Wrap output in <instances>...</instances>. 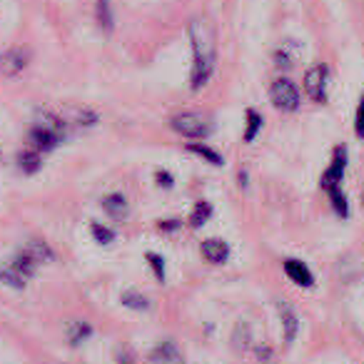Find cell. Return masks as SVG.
<instances>
[{
  "mask_svg": "<svg viewBox=\"0 0 364 364\" xmlns=\"http://www.w3.org/2000/svg\"><path fill=\"white\" fill-rule=\"evenodd\" d=\"M180 228H182V220H160V223H157L160 232H177Z\"/></svg>",
  "mask_w": 364,
  "mask_h": 364,
  "instance_id": "obj_31",
  "label": "cell"
},
{
  "mask_svg": "<svg viewBox=\"0 0 364 364\" xmlns=\"http://www.w3.org/2000/svg\"><path fill=\"white\" fill-rule=\"evenodd\" d=\"M23 252H26L28 257L36 259L38 264H46V262H53V259H55V252H53V247L46 242V240H28Z\"/></svg>",
  "mask_w": 364,
  "mask_h": 364,
  "instance_id": "obj_16",
  "label": "cell"
},
{
  "mask_svg": "<svg viewBox=\"0 0 364 364\" xmlns=\"http://www.w3.org/2000/svg\"><path fill=\"white\" fill-rule=\"evenodd\" d=\"M115 364H137V357L127 344H120L115 349Z\"/></svg>",
  "mask_w": 364,
  "mask_h": 364,
  "instance_id": "obj_27",
  "label": "cell"
},
{
  "mask_svg": "<svg viewBox=\"0 0 364 364\" xmlns=\"http://www.w3.org/2000/svg\"><path fill=\"white\" fill-rule=\"evenodd\" d=\"M145 259H147V264H150V269H152V274H155L157 282H165L167 269H165V259H162V255L147 252V255H145Z\"/></svg>",
  "mask_w": 364,
  "mask_h": 364,
  "instance_id": "obj_25",
  "label": "cell"
},
{
  "mask_svg": "<svg viewBox=\"0 0 364 364\" xmlns=\"http://www.w3.org/2000/svg\"><path fill=\"white\" fill-rule=\"evenodd\" d=\"M269 100H272V105L277 110L294 112L302 105V92H299V87L289 77H277L272 82V87H269Z\"/></svg>",
  "mask_w": 364,
  "mask_h": 364,
  "instance_id": "obj_3",
  "label": "cell"
},
{
  "mask_svg": "<svg viewBox=\"0 0 364 364\" xmlns=\"http://www.w3.org/2000/svg\"><path fill=\"white\" fill-rule=\"evenodd\" d=\"M262 115H259L257 110H252V107H250L247 112H245V132H242V140L247 142H255L257 140V135L259 132H262Z\"/></svg>",
  "mask_w": 364,
  "mask_h": 364,
  "instance_id": "obj_18",
  "label": "cell"
},
{
  "mask_svg": "<svg viewBox=\"0 0 364 364\" xmlns=\"http://www.w3.org/2000/svg\"><path fill=\"white\" fill-rule=\"evenodd\" d=\"M150 362L152 364H182L185 357H182L180 347H177L172 339H165V342L155 344L150 352Z\"/></svg>",
  "mask_w": 364,
  "mask_h": 364,
  "instance_id": "obj_11",
  "label": "cell"
},
{
  "mask_svg": "<svg viewBox=\"0 0 364 364\" xmlns=\"http://www.w3.org/2000/svg\"><path fill=\"white\" fill-rule=\"evenodd\" d=\"M200 255H203L210 264H225L230 259V245L220 237H208L200 245Z\"/></svg>",
  "mask_w": 364,
  "mask_h": 364,
  "instance_id": "obj_10",
  "label": "cell"
},
{
  "mask_svg": "<svg viewBox=\"0 0 364 364\" xmlns=\"http://www.w3.org/2000/svg\"><path fill=\"white\" fill-rule=\"evenodd\" d=\"M213 213H215L213 205H210L208 200H200V203L193 208V213H190V225H193V228H203V225L210 223Z\"/></svg>",
  "mask_w": 364,
  "mask_h": 364,
  "instance_id": "obj_21",
  "label": "cell"
},
{
  "mask_svg": "<svg viewBox=\"0 0 364 364\" xmlns=\"http://www.w3.org/2000/svg\"><path fill=\"white\" fill-rule=\"evenodd\" d=\"M304 92L312 102L322 105L327 100V68L324 65H312L304 73Z\"/></svg>",
  "mask_w": 364,
  "mask_h": 364,
  "instance_id": "obj_5",
  "label": "cell"
},
{
  "mask_svg": "<svg viewBox=\"0 0 364 364\" xmlns=\"http://www.w3.org/2000/svg\"><path fill=\"white\" fill-rule=\"evenodd\" d=\"M170 127L180 137H188V140H205L210 135V130H213L208 117L203 112H193V110H182L177 115H172Z\"/></svg>",
  "mask_w": 364,
  "mask_h": 364,
  "instance_id": "obj_2",
  "label": "cell"
},
{
  "mask_svg": "<svg viewBox=\"0 0 364 364\" xmlns=\"http://www.w3.org/2000/svg\"><path fill=\"white\" fill-rule=\"evenodd\" d=\"M28 60H31L28 50H23V48H11V50H6L3 55H0V73H3L6 77L21 75V73L28 68Z\"/></svg>",
  "mask_w": 364,
  "mask_h": 364,
  "instance_id": "obj_8",
  "label": "cell"
},
{
  "mask_svg": "<svg viewBox=\"0 0 364 364\" xmlns=\"http://www.w3.org/2000/svg\"><path fill=\"white\" fill-rule=\"evenodd\" d=\"M28 142H31L33 150L50 152L63 142V135H58V132L48 130V127H43V125H38V122H36V125L31 127V132H28Z\"/></svg>",
  "mask_w": 364,
  "mask_h": 364,
  "instance_id": "obj_9",
  "label": "cell"
},
{
  "mask_svg": "<svg viewBox=\"0 0 364 364\" xmlns=\"http://www.w3.org/2000/svg\"><path fill=\"white\" fill-rule=\"evenodd\" d=\"M120 304L132 309V312H147V309H150V299L142 292H137V289H125V292H120Z\"/></svg>",
  "mask_w": 364,
  "mask_h": 364,
  "instance_id": "obj_19",
  "label": "cell"
},
{
  "mask_svg": "<svg viewBox=\"0 0 364 364\" xmlns=\"http://www.w3.org/2000/svg\"><path fill=\"white\" fill-rule=\"evenodd\" d=\"M277 317H279V327H282V339L287 347H292L294 339L299 334V317L294 312V307L284 299H277Z\"/></svg>",
  "mask_w": 364,
  "mask_h": 364,
  "instance_id": "obj_6",
  "label": "cell"
},
{
  "mask_svg": "<svg viewBox=\"0 0 364 364\" xmlns=\"http://www.w3.org/2000/svg\"><path fill=\"white\" fill-rule=\"evenodd\" d=\"M155 182H157V188H162V190L175 188V177H172L170 170H155Z\"/></svg>",
  "mask_w": 364,
  "mask_h": 364,
  "instance_id": "obj_29",
  "label": "cell"
},
{
  "mask_svg": "<svg viewBox=\"0 0 364 364\" xmlns=\"http://www.w3.org/2000/svg\"><path fill=\"white\" fill-rule=\"evenodd\" d=\"M0 282L8 284V287H13V289H23L28 284V279L23 277L18 269H13L11 264H6V267H0Z\"/></svg>",
  "mask_w": 364,
  "mask_h": 364,
  "instance_id": "obj_23",
  "label": "cell"
},
{
  "mask_svg": "<svg viewBox=\"0 0 364 364\" xmlns=\"http://www.w3.org/2000/svg\"><path fill=\"white\" fill-rule=\"evenodd\" d=\"M65 337H68V344H70V347L85 344L87 339L92 337L90 322H85V319H70V322L65 324Z\"/></svg>",
  "mask_w": 364,
  "mask_h": 364,
  "instance_id": "obj_14",
  "label": "cell"
},
{
  "mask_svg": "<svg viewBox=\"0 0 364 364\" xmlns=\"http://www.w3.org/2000/svg\"><path fill=\"white\" fill-rule=\"evenodd\" d=\"M90 235L97 245H112L115 242V230H110L107 225L102 223H92L90 225Z\"/></svg>",
  "mask_w": 364,
  "mask_h": 364,
  "instance_id": "obj_24",
  "label": "cell"
},
{
  "mask_svg": "<svg viewBox=\"0 0 364 364\" xmlns=\"http://www.w3.org/2000/svg\"><path fill=\"white\" fill-rule=\"evenodd\" d=\"M100 205H102V210H105V215L107 218H112V220H125L127 218V213H130V205H127V198L125 195H120V193H112V195H105V198L100 200Z\"/></svg>",
  "mask_w": 364,
  "mask_h": 364,
  "instance_id": "obj_13",
  "label": "cell"
},
{
  "mask_svg": "<svg viewBox=\"0 0 364 364\" xmlns=\"http://www.w3.org/2000/svg\"><path fill=\"white\" fill-rule=\"evenodd\" d=\"M16 167H18V172H23V175H38V172L43 170V152L33 150V147L21 150L16 155Z\"/></svg>",
  "mask_w": 364,
  "mask_h": 364,
  "instance_id": "obj_12",
  "label": "cell"
},
{
  "mask_svg": "<svg viewBox=\"0 0 364 364\" xmlns=\"http://www.w3.org/2000/svg\"><path fill=\"white\" fill-rule=\"evenodd\" d=\"M354 135H357L359 140H364V95L359 97L357 112H354Z\"/></svg>",
  "mask_w": 364,
  "mask_h": 364,
  "instance_id": "obj_28",
  "label": "cell"
},
{
  "mask_svg": "<svg viewBox=\"0 0 364 364\" xmlns=\"http://www.w3.org/2000/svg\"><path fill=\"white\" fill-rule=\"evenodd\" d=\"M95 23L102 33L115 31V13H112L110 0H97L95 3Z\"/></svg>",
  "mask_w": 364,
  "mask_h": 364,
  "instance_id": "obj_17",
  "label": "cell"
},
{
  "mask_svg": "<svg viewBox=\"0 0 364 364\" xmlns=\"http://www.w3.org/2000/svg\"><path fill=\"white\" fill-rule=\"evenodd\" d=\"M344 172H347V147L337 145V147H334V152H332V160H329L327 170H324L322 177H319V188H322L324 193L342 188Z\"/></svg>",
  "mask_w": 364,
  "mask_h": 364,
  "instance_id": "obj_4",
  "label": "cell"
},
{
  "mask_svg": "<svg viewBox=\"0 0 364 364\" xmlns=\"http://www.w3.org/2000/svg\"><path fill=\"white\" fill-rule=\"evenodd\" d=\"M282 269H284V274H287L289 282L297 284V287H304V289H312L314 287V274H312V269H309L307 264L302 262V259L287 257L282 262Z\"/></svg>",
  "mask_w": 364,
  "mask_h": 364,
  "instance_id": "obj_7",
  "label": "cell"
},
{
  "mask_svg": "<svg viewBox=\"0 0 364 364\" xmlns=\"http://www.w3.org/2000/svg\"><path fill=\"white\" fill-rule=\"evenodd\" d=\"M8 264H11L13 269H18V272H21V274H23V277H26V279H33V277H36L38 267H41V264H38V262H36V259H33V257H28V255L23 252V250H21V252H18L16 257H13L11 262H8Z\"/></svg>",
  "mask_w": 364,
  "mask_h": 364,
  "instance_id": "obj_20",
  "label": "cell"
},
{
  "mask_svg": "<svg viewBox=\"0 0 364 364\" xmlns=\"http://www.w3.org/2000/svg\"><path fill=\"white\" fill-rule=\"evenodd\" d=\"M188 36L193 43V70H190V90L198 92L210 82L218 63V43L215 28L208 18H193L188 26Z\"/></svg>",
  "mask_w": 364,
  "mask_h": 364,
  "instance_id": "obj_1",
  "label": "cell"
},
{
  "mask_svg": "<svg viewBox=\"0 0 364 364\" xmlns=\"http://www.w3.org/2000/svg\"><path fill=\"white\" fill-rule=\"evenodd\" d=\"M327 195H329V203H332L334 215H337V218H342V220H347L349 218V203H347V195L342 193V188L329 190Z\"/></svg>",
  "mask_w": 364,
  "mask_h": 364,
  "instance_id": "obj_22",
  "label": "cell"
},
{
  "mask_svg": "<svg viewBox=\"0 0 364 364\" xmlns=\"http://www.w3.org/2000/svg\"><path fill=\"white\" fill-rule=\"evenodd\" d=\"M97 122H100V117H97L95 110H87V107L75 110V125L77 127H95Z\"/></svg>",
  "mask_w": 364,
  "mask_h": 364,
  "instance_id": "obj_26",
  "label": "cell"
},
{
  "mask_svg": "<svg viewBox=\"0 0 364 364\" xmlns=\"http://www.w3.org/2000/svg\"><path fill=\"white\" fill-rule=\"evenodd\" d=\"M274 60H277V65H279V68H292L294 55L289 53V46H287V43H284V46L279 48L277 53H274Z\"/></svg>",
  "mask_w": 364,
  "mask_h": 364,
  "instance_id": "obj_30",
  "label": "cell"
},
{
  "mask_svg": "<svg viewBox=\"0 0 364 364\" xmlns=\"http://www.w3.org/2000/svg\"><path fill=\"white\" fill-rule=\"evenodd\" d=\"M188 152L195 157H200V160H205L208 165L213 167H223L225 165V157L220 155L215 147H210L208 142H188Z\"/></svg>",
  "mask_w": 364,
  "mask_h": 364,
  "instance_id": "obj_15",
  "label": "cell"
}]
</instances>
